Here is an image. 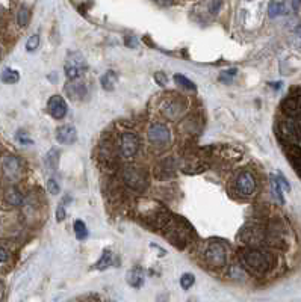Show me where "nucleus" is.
Listing matches in <instances>:
<instances>
[{
  "instance_id": "nucleus-31",
  "label": "nucleus",
  "mask_w": 301,
  "mask_h": 302,
  "mask_svg": "<svg viewBox=\"0 0 301 302\" xmlns=\"http://www.w3.org/2000/svg\"><path fill=\"white\" fill-rule=\"evenodd\" d=\"M155 80H156L158 85H161V86H165L167 82H168V80H167V76H165L164 73H161V71L155 74Z\"/></svg>"
},
{
  "instance_id": "nucleus-29",
  "label": "nucleus",
  "mask_w": 301,
  "mask_h": 302,
  "mask_svg": "<svg viewBox=\"0 0 301 302\" xmlns=\"http://www.w3.org/2000/svg\"><path fill=\"white\" fill-rule=\"evenodd\" d=\"M47 191H49L52 195H58V194H59L61 187H59V184H58L56 180H53V178L49 180V183H47Z\"/></svg>"
},
{
  "instance_id": "nucleus-15",
  "label": "nucleus",
  "mask_w": 301,
  "mask_h": 302,
  "mask_svg": "<svg viewBox=\"0 0 301 302\" xmlns=\"http://www.w3.org/2000/svg\"><path fill=\"white\" fill-rule=\"evenodd\" d=\"M144 278H145L144 271H142L139 266H136V268H133L132 271L127 272V283H129V286H132L133 289H139V287H142V284H144Z\"/></svg>"
},
{
  "instance_id": "nucleus-33",
  "label": "nucleus",
  "mask_w": 301,
  "mask_h": 302,
  "mask_svg": "<svg viewBox=\"0 0 301 302\" xmlns=\"http://www.w3.org/2000/svg\"><path fill=\"white\" fill-rule=\"evenodd\" d=\"M221 5H222V0H212V3H210V12L216 14Z\"/></svg>"
},
{
  "instance_id": "nucleus-32",
  "label": "nucleus",
  "mask_w": 301,
  "mask_h": 302,
  "mask_svg": "<svg viewBox=\"0 0 301 302\" xmlns=\"http://www.w3.org/2000/svg\"><path fill=\"white\" fill-rule=\"evenodd\" d=\"M65 219V209H64V206L61 204V206H58V209H56V221L58 222H62Z\"/></svg>"
},
{
  "instance_id": "nucleus-19",
  "label": "nucleus",
  "mask_w": 301,
  "mask_h": 302,
  "mask_svg": "<svg viewBox=\"0 0 301 302\" xmlns=\"http://www.w3.org/2000/svg\"><path fill=\"white\" fill-rule=\"evenodd\" d=\"M44 162H46V166H47L49 169L55 171V169L58 168V162H59V150L52 148V150L49 151V153H47Z\"/></svg>"
},
{
  "instance_id": "nucleus-11",
  "label": "nucleus",
  "mask_w": 301,
  "mask_h": 302,
  "mask_svg": "<svg viewBox=\"0 0 301 302\" xmlns=\"http://www.w3.org/2000/svg\"><path fill=\"white\" fill-rule=\"evenodd\" d=\"M47 110L55 120H62L67 115V103L61 95H53L47 103Z\"/></svg>"
},
{
  "instance_id": "nucleus-5",
  "label": "nucleus",
  "mask_w": 301,
  "mask_h": 302,
  "mask_svg": "<svg viewBox=\"0 0 301 302\" xmlns=\"http://www.w3.org/2000/svg\"><path fill=\"white\" fill-rule=\"evenodd\" d=\"M204 260L210 268H224L227 263V249L221 243H210L204 252Z\"/></svg>"
},
{
  "instance_id": "nucleus-24",
  "label": "nucleus",
  "mask_w": 301,
  "mask_h": 302,
  "mask_svg": "<svg viewBox=\"0 0 301 302\" xmlns=\"http://www.w3.org/2000/svg\"><path fill=\"white\" fill-rule=\"evenodd\" d=\"M194 283H196L194 274H183L180 277V286H182L183 290H190L194 286Z\"/></svg>"
},
{
  "instance_id": "nucleus-8",
  "label": "nucleus",
  "mask_w": 301,
  "mask_h": 302,
  "mask_svg": "<svg viewBox=\"0 0 301 302\" xmlns=\"http://www.w3.org/2000/svg\"><path fill=\"white\" fill-rule=\"evenodd\" d=\"M147 136H148V141L152 142L153 145H158V147H164L170 142L171 139V135H170V130L165 124H153L150 126L148 132H147Z\"/></svg>"
},
{
  "instance_id": "nucleus-23",
  "label": "nucleus",
  "mask_w": 301,
  "mask_h": 302,
  "mask_svg": "<svg viewBox=\"0 0 301 302\" xmlns=\"http://www.w3.org/2000/svg\"><path fill=\"white\" fill-rule=\"evenodd\" d=\"M286 12V8L283 3L280 2H271L270 3V8H268V14L270 17H277V15H283Z\"/></svg>"
},
{
  "instance_id": "nucleus-36",
  "label": "nucleus",
  "mask_w": 301,
  "mask_h": 302,
  "mask_svg": "<svg viewBox=\"0 0 301 302\" xmlns=\"http://www.w3.org/2000/svg\"><path fill=\"white\" fill-rule=\"evenodd\" d=\"M300 6H301V0H292V8H294V11H298Z\"/></svg>"
},
{
  "instance_id": "nucleus-10",
  "label": "nucleus",
  "mask_w": 301,
  "mask_h": 302,
  "mask_svg": "<svg viewBox=\"0 0 301 302\" xmlns=\"http://www.w3.org/2000/svg\"><path fill=\"white\" fill-rule=\"evenodd\" d=\"M183 112H185V103L182 101L180 97H176V98L164 101L162 113H164L165 117H168L170 120H177Z\"/></svg>"
},
{
  "instance_id": "nucleus-25",
  "label": "nucleus",
  "mask_w": 301,
  "mask_h": 302,
  "mask_svg": "<svg viewBox=\"0 0 301 302\" xmlns=\"http://www.w3.org/2000/svg\"><path fill=\"white\" fill-rule=\"evenodd\" d=\"M29 18H30L29 9H27V8H21V9L18 11V14H17V23H18V26L24 27V26L29 23Z\"/></svg>"
},
{
  "instance_id": "nucleus-30",
  "label": "nucleus",
  "mask_w": 301,
  "mask_h": 302,
  "mask_svg": "<svg viewBox=\"0 0 301 302\" xmlns=\"http://www.w3.org/2000/svg\"><path fill=\"white\" fill-rule=\"evenodd\" d=\"M230 277L238 280V278H244V277H245V274H244V271H242L241 268L233 266V268H232V271H230Z\"/></svg>"
},
{
  "instance_id": "nucleus-6",
  "label": "nucleus",
  "mask_w": 301,
  "mask_h": 302,
  "mask_svg": "<svg viewBox=\"0 0 301 302\" xmlns=\"http://www.w3.org/2000/svg\"><path fill=\"white\" fill-rule=\"evenodd\" d=\"M139 150V138L132 132H124L120 136V153L126 159H132Z\"/></svg>"
},
{
  "instance_id": "nucleus-20",
  "label": "nucleus",
  "mask_w": 301,
  "mask_h": 302,
  "mask_svg": "<svg viewBox=\"0 0 301 302\" xmlns=\"http://www.w3.org/2000/svg\"><path fill=\"white\" fill-rule=\"evenodd\" d=\"M112 263H114V254H112V252H110L109 249H106V251H103V254H101L100 260L97 261L96 268L101 271V269H106V268H109Z\"/></svg>"
},
{
  "instance_id": "nucleus-4",
  "label": "nucleus",
  "mask_w": 301,
  "mask_h": 302,
  "mask_svg": "<svg viewBox=\"0 0 301 302\" xmlns=\"http://www.w3.org/2000/svg\"><path fill=\"white\" fill-rule=\"evenodd\" d=\"M88 68V64H87V59L84 58L82 53L79 52H73L67 56V61H65V76L68 80H74L78 79L79 76Z\"/></svg>"
},
{
  "instance_id": "nucleus-34",
  "label": "nucleus",
  "mask_w": 301,
  "mask_h": 302,
  "mask_svg": "<svg viewBox=\"0 0 301 302\" xmlns=\"http://www.w3.org/2000/svg\"><path fill=\"white\" fill-rule=\"evenodd\" d=\"M6 260H8V252L3 248H0V263H3Z\"/></svg>"
},
{
  "instance_id": "nucleus-1",
  "label": "nucleus",
  "mask_w": 301,
  "mask_h": 302,
  "mask_svg": "<svg viewBox=\"0 0 301 302\" xmlns=\"http://www.w3.org/2000/svg\"><path fill=\"white\" fill-rule=\"evenodd\" d=\"M242 261L245 268H248L254 274H267L274 268V255L267 251H262L259 248H251L242 254Z\"/></svg>"
},
{
  "instance_id": "nucleus-14",
  "label": "nucleus",
  "mask_w": 301,
  "mask_h": 302,
  "mask_svg": "<svg viewBox=\"0 0 301 302\" xmlns=\"http://www.w3.org/2000/svg\"><path fill=\"white\" fill-rule=\"evenodd\" d=\"M65 92L71 100H81L87 95V86L82 82H76V79H74L70 80V83H67Z\"/></svg>"
},
{
  "instance_id": "nucleus-12",
  "label": "nucleus",
  "mask_w": 301,
  "mask_h": 302,
  "mask_svg": "<svg viewBox=\"0 0 301 302\" xmlns=\"http://www.w3.org/2000/svg\"><path fill=\"white\" fill-rule=\"evenodd\" d=\"M55 138L59 144L62 145H71L76 142L78 139V130L74 129L73 126H61L56 129V133H55Z\"/></svg>"
},
{
  "instance_id": "nucleus-18",
  "label": "nucleus",
  "mask_w": 301,
  "mask_h": 302,
  "mask_svg": "<svg viewBox=\"0 0 301 302\" xmlns=\"http://www.w3.org/2000/svg\"><path fill=\"white\" fill-rule=\"evenodd\" d=\"M0 80L3 83H8V85H12V83H17L20 80V74L18 71L12 70V68H5L0 74Z\"/></svg>"
},
{
  "instance_id": "nucleus-9",
  "label": "nucleus",
  "mask_w": 301,
  "mask_h": 302,
  "mask_svg": "<svg viewBox=\"0 0 301 302\" xmlns=\"http://www.w3.org/2000/svg\"><path fill=\"white\" fill-rule=\"evenodd\" d=\"M236 191L241 197H250L256 191V180L251 172L242 171L236 178Z\"/></svg>"
},
{
  "instance_id": "nucleus-7",
  "label": "nucleus",
  "mask_w": 301,
  "mask_h": 302,
  "mask_svg": "<svg viewBox=\"0 0 301 302\" xmlns=\"http://www.w3.org/2000/svg\"><path fill=\"white\" fill-rule=\"evenodd\" d=\"M282 110L285 112L286 117L301 121V94L300 92L289 94L282 103Z\"/></svg>"
},
{
  "instance_id": "nucleus-27",
  "label": "nucleus",
  "mask_w": 301,
  "mask_h": 302,
  "mask_svg": "<svg viewBox=\"0 0 301 302\" xmlns=\"http://www.w3.org/2000/svg\"><path fill=\"white\" fill-rule=\"evenodd\" d=\"M271 186H273V192H274V195L277 197V200L283 204L285 203V200H283V195H282V186H280V183H279V180L276 178V177H273L271 178Z\"/></svg>"
},
{
  "instance_id": "nucleus-16",
  "label": "nucleus",
  "mask_w": 301,
  "mask_h": 302,
  "mask_svg": "<svg viewBox=\"0 0 301 302\" xmlns=\"http://www.w3.org/2000/svg\"><path fill=\"white\" fill-rule=\"evenodd\" d=\"M100 83H101L103 89H106V91H112V89H114V86L117 85V74H115L114 71H112V70L106 71V73L101 76Z\"/></svg>"
},
{
  "instance_id": "nucleus-21",
  "label": "nucleus",
  "mask_w": 301,
  "mask_h": 302,
  "mask_svg": "<svg viewBox=\"0 0 301 302\" xmlns=\"http://www.w3.org/2000/svg\"><path fill=\"white\" fill-rule=\"evenodd\" d=\"M174 82L177 83V86H182V88H186V89H191V91H196L197 86L193 80H190L188 77H185L183 74H176L174 76Z\"/></svg>"
},
{
  "instance_id": "nucleus-22",
  "label": "nucleus",
  "mask_w": 301,
  "mask_h": 302,
  "mask_svg": "<svg viewBox=\"0 0 301 302\" xmlns=\"http://www.w3.org/2000/svg\"><path fill=\"white\" fill-rule=\"evenodd\" d=\"M74 233H76V237L79 240H84V239L88 237V228H87V225H85L84 221L79 219V221L74 222Z\"/></svg>"
},
{
  "instance_id": "nucleus-26",
  "label": "nucleus",
  "mask_w": 301,
  "mask_h": 302,
  "mask_svg": "<svg viewBox=\"0 0 301 302\" xmlns=\"http://www.w3.org/2000/svg\"><path fill=\"white\" fill-rule=\"evenodd\" d=\"M236 73H238L236 68H230V70H227V71H222L221 76H219V80L224 82V83H230L232 79L236 76Z\"/></svg>"
},
{
  "instance_id": "nucleus-28",
  "label": "nucleus",
  "mask_w": 301,
  "mask_h": 302,
  "mask_svg": "<svg viewBox=\"0 0 301 302\" xmlns=\"http://www.w3.org/2000/svg\"><path fill=\"white\" fill-rule=\"evenodd\" d=\"M38 46H40V36L38 35H32L27 40V43H26V50L33 52V50L38 49Z\"/></svg>"
},
{
  "instance_id": "nucleus-17",
  "label": "nucleus",
  "mask_w": 301,
  "mask_h": 302,
  "mask_svg": "<svg viewBox=\"0 0 301 302\" xmlns=\"http://www.w3.org/2000/svg\"><path fill=\"white\" fill-rule=\"evenodd\" d=\"M5 200H6V203H8L9 206L17 207V206H21V203H23V195H21V192L18 191V189L11 187V189H8L6 194H5Z\"/></svg>"
},
{
  "instance_id": "nucleus-2",
  "label": "nucleus",
  "mask_w": 301,
  "mask_h": 302,
  "mask_svg": "<svg viewBox=\"0 0 301 302\" xmlns=\"http://www.w3.org/2000/svg\"><path fill=\"white\" fill-rule=\"evenodd\" d=\"M279 136L288 145H298L301 142V126L294 118H286L279 123Z\"/></svg>"
},
{
  "instance_id": "nucleus-13",
  "label": "nucleus",
  "mask_w": 301,
  "mask_h": 302,
  "mask_svg": "<svg viewBox=\"0 0 301 302\" xmlns=\"http://www.w3.org/2000/svg\"><path fill=\"white\" fill-rule=\"evenodd\" d=\"M2 168H3V172L8 178L14 180L20 175V160L14 156H8L3 159V163H2Z\"/></svg>"
},
{
  "instance_id": "nucleus-35",
  "label": "nucleus",
  "mask_w": 301,
  "mask_h": 302,
  "mask_svg": "<svg viewBox=\"0 0 301 302\" xmlns=\"http://www.w3.org/2000/svg\"><path fill=\"white\" fill-rule=\"evenodd\" d=\"M126 46H127V47H135V46H136V41H135V38H133V36H130V38L127 36Z\"/></svg>"
},
{
  "instance_id": "nucleus-3",
  "label": "nucleus",
  "mask_w": 301,
  "mask_h": 302,
  "mask_svg": "<svg viewBox=\"0 0 301 302\" xmlns=\"http://www.w3.org/2000/svg\"><path fill=\"white\" fill-rule=\"evenodd\" d=\"M123 180L132 189V191H136V192L145 191V187L148 184L145 171L141 169V168H138V166H133V165L124 168V171H123Z\"/></svg>"
}]
</instances>
